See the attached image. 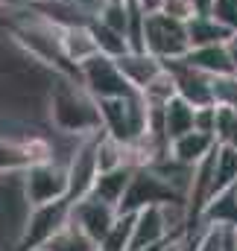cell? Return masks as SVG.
Listing matches in <instances>:
<instances>
[{"label": "cell", "instance_id": "39", "mask_svg": "<svg viewBox=\"0 0 237 251\" xmlns=\"http://www.w3.org/2000/svg\"><path fill=\"white\" fill-rule=\"evenodd\" d=\"M97 251H100V249H97Z\"/></svg>", "mask_w": 237, "mask_h": 251}, {"label": "cell", "instance_id": "17", "mask_svg": "<svg viewBox=\"0 0 237 251\" xmlns=\"http://www.w3.org/2000/svg\"><path fill=\"white\" fill-rule=\"evenodd\" d=\"M202 225H235L237 228V193H235V187L223 190L220 196H214L202 207L199 222H196V231Z\"/></svg>", "mask_w": 237, "mask_h": 251}, {"label": "cell", "instance_id": "5", "mask_svg": "<svg viewBox=\"0 0 237 251\" xmlns=\"http://www.w3.org/2000/svg\"><path fill=\"white\" fill-rule=\"evenodd\" d=\"M70 207H73L70 199H59V201H50V204L30 207V216H27L24 231H21L18 243H15V251H32L47 246L53 240V234L67 225Z\"/></svg>", "mask_w": 237, "mask_h": 251}, {"label": "cell", "instance_id": "9", "mask_svg": "<svg viewBox=\"0 0 237 251\" xmlns=\"http://www.w3.org/2000/svg\"><path fill=\"white\" fill-rule=\"evenodd\" d=\"M167 237H176V234L170 231L164 204H149V207L135 213V231H132V249L129 251H144L161 240H167Z\"/></svg>", "mask_w": 237, "mask_h": 251}, {"label": "cell", "instance_id": "13", "mask_svg": "<svg viewBox=\"0 0 237 251\" xmlns=\"http://www.w3.org/2000/svg\"><path fill=\"white\" fill-rule=\"evenodd\" d=\"M214 149H217V137L208 134V131H199V128L181 134V137H176V140L170 143V155H173L176 161H181V164H187V167H196V164L205 161Z\"/></svg>", "mask_w": 237, "mask_h": 251}, {"label": "cell", "instance_id": "23", "mask_svg": "<svg viewBox=\"0 0 237 251\" xmlns=\"http://www.w3.org/2000/svg\"><path fill=\"white\" fill-rule=\"evenodd\" d=\"M132 231H135V213H120L112 231L103 237L100 251H129L132 249Z\"/></svg>", "mask_w": 237, "mask_h": 251}, {"label": "cell", "instance_id": "6", "mask_svg": "<svg viewBox=\"0 0 237 251\" xmlns=\"http://www.w3.org/2000/svg\"><path fill=\"white\" fill-rule=\"evenodd\" d=\"M79 82L97 97V100H112V97H129L135 94V88L129 85L126 73L120 70L115 56L97 53L88 62L79 64Z\"/></svg>", "mask_w": 237, "mask_h": 251}, {"label": "cell", "instance_id": "12", "mask_svg": "<svg viewBox=\"0 0 237 251\" xmlns=\"http://www.w3.org/2000/svg\"><path fill=\"white\" fill-rule=\"evenodd\" d=\"M184 62L193 64L196 70L208 76H223L235 73V59H232V44H205V47H190Z\"/></svg>", "mask_w": 237, "mask_h": 251}, {"label": "cell", "instance_id": "28", "mask_svg": "<svg viewBox=\"0 0 237 251\" xmlns=\"http://www.w3.org/2000/svg\"><path fill=\"white\" fill-rule=\"evenodd\" d=\"M217 111H220L217 105H202V108H196V128L214 134V131H217Z\"/></svg>", "mask_w": 237, "mask_h": 251}, {"label": "cell", "instance_id": "21", "mask_svg": "<svg viewBox=\"0 0 237 251\" xmlns=\"http://www.w3.org/2000/svg\"><path fill=\"white\" fill-rule=\"evenodd\" d=\"M141 94H144V100H147L152 108H164L173 97H178L176 76L170 73V67H164V70H161V73H158V76H155L144 91H141Z\"/></svg>", "mask_w": 237, "mask_h": 251}, {"label": "cell", "instance_id": "38", "mask_svg": "<svg viewBox=\"0 0 237 251\" xmlns=\"http://www.w3.org/2000/svg\"><path fill=\"white\" fill-rule=\"evenodd\" d=\"M3 178H6V176H0V184H3Z\"/></svg>", "mask_w": 237, "mask_h": 251}, {"label": "cell", "instance_id": "25", "mask_svg": "<svg viewBox=\"0 0 237 251\" xmlns=\"http://www.w3.org/2000/svg\"><path fill=\"white\" fill-rule=\"evenodd\" d=\"M217 143L223 146H235L237 149V108H226V105H217Z\"/></svg>", "mask_w": 237, "mask_h": 251}, {"label": "cell", "instance_id": "2", "mask_svg": "<svg viewBox=\"0 0 237 251\" xmlns=\"http://www.w3.org/2000/svg\"><path fill=\"white\" fill-rule=\"evenodd\" d=\"M144 47H147V53H152L164 62L184 59L190 53L187 21H178L167 12H149L147 24H144Z\"/></svg>", "mask_w": 237, "mask_h": 251}, {"label": "cell", "instance_id": "36", "mask_svg": "<svg viewBox=\"0 0 237 251\" xmlns=\"http://www.w3.org/2000/svg\"><path fill=\"white\" fill-rule=\"evenodd\" d=\"M0 9H6V0H0Z\"/></svg>", "mask_w": 237, "mask_h": 251}, {"label": "cell", "instance_id": "27", "mask_svg": "<svg viewBox=\"0 0 237 251\" xmlns=\"http://www.w3.org/2000/svg\"><path fill=\"white\" fill-rule=\"evenodd\" d=\"M211 15H214L220 24H226L229 29H235L237 32V0H217Z\"/></svg>", "mask_w": 237, "mask_h": 251}, {"label": "cell", "instance_id": "35", "mask_svg": "<svg viewBox=\"0 0 237 251\" xmlns=\"http://www.w3.org/2000/svg\"><path fill=\"white\" fill-rule=\"evenodd\" d=\"M232 47H237V32L232 35Z\"/></svg>", "mask_w": 237, "mask_h": 251}, {"label": "cell", "instance_id": "18", "mask_svg": "<svg viewBox=\"0 0 237 251\" xmlns=\"http://www.w3.org/2000/svg\"><path fill=\"white\" fill-rule=\"evenodd\" d=\"M193 128H196V105H190L184 97H173L164 105V131H167L170 143Z\"/></svg>", "mask_w": 237, "mask_h": 251}, {"label": "cell", "instance_id": "4", "mask_svg": "<svg viewBox=\"0 0 237 251\" xmlns=\"http://www.w3.org/2000/svg\"><path fill=\"white\" fill-rule=\"evenodd\" d=\"M170 201H184V193H178L155 167H138L132 173V181H129V190L120 201V213H138L149 204H170Z\"/></svg>", "mask_w": 237, "mask_h": 251}, {"label": "cell", "instance_id": "30", "mask_svg": "<svg viewBox=\"0 0 237 251\" xmlns=\"http://www.w3.org/2000/svg\"><path fill=\"white\" fill-rule=\"evenodd\" d=\"M184 249H187V234H176V237H167V240H161V243H155V246H149L144 251H184Z\"/></svg>", "mask_w": 237, "mask_h": 251}, {"label": "cell", "instance_id": "32", "mask_svg": "<svg viewBox=\"0 0 237 251\" xmlns=\"http://www.w3.org/2000/svg\"><path fill=\"white\" fill-rule=\"evenodd\" d=\"M138 3H141V9L149 15V12H161V3H164V0H138Z\"/></svg>", "mask_w": 237, "mask_h": 251}, {"label": "cell", "instance_id": "19", "mask_svg": "<svg viewBox=\"0 0 237 251\" xmlns=\"http://www.w3.org/2000/svg\"><path fill=\"white\" fill-rule=\"evenodd\" d=\"M237 184V149L235 146H223L217 143V152H214V196H220L223 190L235 187Z\"/></svg>", "mask_w": 237, "mask_h": 251}, {"label": "cell", "instance_id": "24", "mask_svg": "<svg viewBox=\"0 0 237 251\" xmlns=\"http://www.w3.org/2000/svg\"><path fill=\"white\" fill-rule=\"evenodd\" d=\"M97 21L126 35V29H129V0H106L97 12Z\"/></svg>", "mask_w": 237, "mask_h": 251}, {"label": "cell", "instance_id": "22", "mask_svg": "<svg viewBox=\"0 0 237 251\" xmlns=\"http://www.w3.org/2000/svg\"><path fill=\"white\" fill-rule=\"evenodd\" d=\"M91 29H94V38H97V47H100V53L120 59L123 53H129V50H132V44H129V38H126L123 32L112 29V26H106V24H100L97 18L91 21Z\"/></svg>", "mask_w": 237, "mask_h": 251}, {"label": "cell", "instance_id": "7", "mask_svg": "<svg viewBox=\"0 0 237 251\" xmlns=\"http://www.w3.org/2000/svg\"><path fill=\"white\" fill-rule=\"evenodd\" d=\"M118 216H120L118 207L109 204V201H103V199H97V196H85V199L73 201V207H70V222L79 225L97 246L112 231V225L118 222Z\"/></svg>", "mask_w": 237, "mask_h": 251}, {"label": "cell", "instance_id": "15", "mask_svg": "<svg viewBox=\"0 0 237 251\" xmlns=\"http://www.w3.org/2000/svg\"><path fill=\"white\" fill-rule=\"evenodd\" d=\"M187 32H190V47L232 44V35H235V29H229L226 24H220L214 15H193L187 21Z\"/></svg>", "mask_w": 237, "mask_h": 251}, {"label": "cell", "instance_id": "3", "mask_svg": "<svg viewBox=\"0 0 237 251\" xmlns=\"http://www.w3.org/2000/svg\"><path fill=\"white\" fill-rule=\"evenodd\" d=\"M21 184H24V196H27L30 207H38V204H50V201L67 199V190H70L67 161L47 158V161L30 164V167L21 173Z\"/></svg>", "mask_w": 237, "mask_h": 251}, {"label": "cell", "instance_id": "26", "mask_svg": "<svg viewBox=\"0 0 237 251\" xmlns=\"http://www.w3.org/2000/svg\"><path fill=\"white\" fill-rule=\"evenodd\" d=\"M214 105L237 108V73L214 76Z\"/></svg>", "mask_w": 237, "mask_h": 251}, {"label": "cell", "instance_id": "10", "mask_svg": "<svg viewBox=\"0 0 237 251\" xmlns=\"http://www.w3.org/2000/svg\"><path fill=\"white\" fill-rule=\"evenodd\" d=\"M30 9H35L41 18H47L50 24H56L59 29H70V26H88L97 15L91 9H85L76 0H35Z\"/></svg>", "mask_w": 237, "mask_h": 251}, {"label": "cell", "instance_id": "11", "mask_svg": "<svg viewBox=\"0 0 237 251\" xmlns=\"http://www.w3.org/2000/svg\"><path fill=\"white\" fill-rule=\"evenodd\" d=\"M118 64H120V70L126 73V79H129V85L135 91H144L167 67L164 59H158V56H152L147 50H129V53H123L118 59Z\"/></svg>", "mask_w": 237, "mask_h": 251}, {"label": "cell", "instance_id": "8", "mask_svg": "<svg viewBox=\"0 0 237 251\" xmlns=\"http://www.w3.org/2000/svg\"><path fill=\"white\" fill-rule=\"evenodd\" d=\"M170 73L176 76L178 97H184L190 105L202 108V105H214V76L196 70L193 64H187L184 59H173L167 62Z\"/></svg>", "mask_w": 237, "mask_h": 251}, {"label": "cell", "instance_id": "16", "mask_svg": "<svg viewBox=\"0 0 237 251\" xmlns=\"http://www.w3.org/2000/svg\"><path fill=\"white\" fill-rule=\"evenodd\" d=\"M132 173H135V167H118V170L100 173L88 196H97V199H103V201L120 207V201H123V196L129 190V181H132Z\"/></svg>", "mask_w": 237, "mask_h": 251}, {"label": "cell", "instance_id": "1", "mask_svg": "<svg viewBox=\"0 0 237 251\" xmlns=\"http://www.w3.org/2000/svg\"><path fill=\"white\" fill-rule=\"evenodd\" d=\"M47 114H50V126L59 134L85 137L103 128L100 100L76 76H64V73L53 76V85L47 88Z\"/></svg>", "mask_w": 237, "mask_h": 251}, {"label": "cell", "instance_id": "37", "mask_svg": "<svg viewBox=\"0 0 237 251\" xmlns=\"http://www.w3.org/2000/svg\"><path fill=\"white\" fill-rule=\"evenodd\" d=\"M32 251H47V249H32Z\"/></svg>", "mask_w": 237, "mask_h": 251}, {"label": "cell", "instance_id": "20", "mask_svg": "<svg viewBox=\"0 0 237 251\" xmlns=\"http://www.w3.org/2000/svg\"><path fill=\"white\" fill-rule=\"evenodd\" d=\"M41 249L47 251H97L100 246L79 228V225H73L70 219H67V225L53 234V240L47 243V246H41Z\"/></svg>", "mask_w": 237, "mask_h": 251}, {"label": "cell", "instance_id": "31", "mask_svg": "<svg viewBox=\"0 0 237 251\" xmlns=\"http://www.w3.org/2000/svg\"><path fill=\"white\" fill-rule=\"evenodd\" d=\"M214 3L217 0H190V6H193L196 15H211L214 12Z\"/></svg>", "mask_w": 237, "mask_h": 251}, {"label": "cell", "instance_id": "14", "mask_svg": "<svg viewBox=\"0 0 237 251\" xmlns=\"http://www.w3.org/2000/svg\"><path fill=\"white\" fill-rule=\"evenodd\" d=\"M61 47H64L67 62L73 64L76 70H79V64L82 62H88L91 56L100 53L91 24H88V26H70V29H61Z\"/></svg>", "mask_w": 237, "mask_h": 251}, {"label": "cell", "instance_id": "34", "mask_svg": "<svg viewBox=\"0 0 237 251\" xmlns=\"http://www.w3.org/2000/svg\"><path fill=\"white\" fill-rule=\"evenodd\" d=\"M232 59H235V73H237V47H232Z\"/></svg>", "mask_w": 237, "mask_h": 251}, {"label": "cell", "instance_id": "33", "mask_svg": "<svg viewBox=\"0 0 237 251\" xmlns=\"http://www.w3.org/2000/svg\"><path fill=\"white\" fill-rule=\"evenodd\" d=\"M35 0H6V9H24V6H32Z\"/></svg>", "mask_w": 237, "mask_h": 251}, {"label": "cell", "instance_id": "29", "mask_svg": "<svg viewBox=\"0 0 237 251\" xmlns=\"http://www.w3.org/2000/svg\"><path fill=\"white\" fill-rule=\"evenodd\" d=\"M161 12L173 15L178 21H190V18L196 15L193 6H190V0H164V3H161Z\"/></svg>", "mask_w": 237, "mask_h": 251}]
</instances>
